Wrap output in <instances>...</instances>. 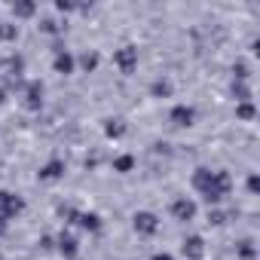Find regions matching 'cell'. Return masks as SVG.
Wrapping results in <instances>:
<instances>
[{"mask_svg": "<svg viewBox=\"0 0 260 260\" xmlns=\"http://www.w3.org/2000/svg\"><path fill=\"white\" fill-rule=\"evenodd\" d=\"M190 181H193V190L202 193V199H205L208 205H217V202L226 199L230 190H233V178H230V172H223V169H214V172H211V169L199 166Z\"/></svg>", "mask_w": 260, "mask_h": 260, "instance_id": "obj_1", "label": "cell"}, {"mask_svg": "<svg viewBox=\"0 0 260 260\" xmlns=\"http://www.w3.org/2000/svg\"><path fill=\"white\" fill-rule=\"evenodd\" d=\"M25 211V199L13 190H0V220H16Z\"/></svg>", "mask_w": 260, "mask_h": 260, "instance_id": "obj_2", "label": "cell"}, {"mask_svg": "<svg viewBox=\"0 0 260 260\" xmlns=\"http://www.w3.org/2000/svg\"><path fill=\"white\" fill-rule=\"evenodd\" d=\"M113 64L119 68V74H135V68H138V46H132V43L119 46L113 52Z\"/></svg>", "mask_w": 260, "mask_h": 260, "instance_id": "obj_3", "label": "cell"}, {"mask_svg": "<svg viewBox=\"0 0 260 260\" xmlns=\"http://www.w3.org/2000/svg\"><path fill=\"white\" fill-rule=\"evenodd\" d=\"M132 226H135L138 236H156L159 233V214H153V211H135Z\"/></svg>", "mask_w": 260, "mask_h": 260, "instance_id": "obj_4", "label": "cell"}, {"mask_svg": "<svg viewBox=\"0 0 260 260\" xmlns=\"http://www.w3.org/2000/svg\"><path fill=\"white\" fill-rule=\"evenodd\" d=\"M169 122H172L175 128H190V125L196 122V110H193L190 104H175L172 113H169Z\"/></svg>", "mask_w": 260, "mask_h": 260, "instance_id": "obj_5", "label": "cell"}, {"mask_svg": "<svg viewBox=\"0 0 260 260\" xmlns=\"http://www.w3.org/2000/svg\"><path fill=\"white\" fill-rule=\"evenodd\" d=\"M43 92H46L43 83H40V80H31V83L25 86V101H22L25 110H31V113L40 110V107H43Z\"/></svg>", "mask_w": 260, "mask_h": 260, "instance_id": "obj_6", "label": "cell"}, {"mask_svg": "<svg viewBox=\"0 0 260 260\" xmlns=\"http://www.w3.org/2000/svg\"><path fill=\"white\" fill-rule=\"evenodd\" d=\"M172 217H175V220H181V223L193 220V217H196V202H193V199H187V196H178V199L172 202Z\"/></svg>", "mask_w": 260, "mask_h": 260, "instance_id": "obj_7", "label": "cell"}, {"mask_svg": "<svg viewBox=\"0 0 260 260\" xmlns=\"http://www.w3.org/2000/svg\"><path fill=\"white\" fill-rule=\"evenodd\" d=\"M181 254L187 257V260H202L205 257V239L202 236H187L184 242H181Z\"/></svg>", "mask_w": 260, "mask_h": 260, "instance_id": "obj_8", "label": "cell"}, {"mask_svg": "<svg viewBox=\"0 0 260 260\" xmlns=\"http://www.w3.org/2000/svg\"><path fill=\"white\" fill-rule=\"evenodd\" d=\"M55 245H58V251H61V257H64V260H77V257H80V242H77V236H74V233H68V230H64V233L55 239Z\"/></svg>", "mask_w": 260, "mask_h": 260, "instance_id": "obj_9", "label": "cell"}, {"mask_svg": "<svg viewBox=\"0 0 260 260\" xmlns=\"http://www.w3.org/2000/svg\"><path fill=\"white\" fill-rule=\"evenodd\" d=\"M64 172H68L64 159H58V156H55V159H49V162H46V166H43V169L37 172V178H40V181H49V184H52V181H61V178H64Z\"/></svg>", "mask_w": 260, "mask_h": 260, "instance_id": "obj_10", "label": "cell"}, {"mask_svg": "<svg viewBox=\"0 0 260 260\" xmlns=\"http://www.w3.org/2000/svg\"><path fill=\"white\" fill-rule=\"evenodd\" d=\"M125 132H128V122L122 116H107L104 119V138L119 141V138H125Z\"/></svg>", "mask_w": 260, "mask_h": 260, "instance_id": "obj_11", "label": "cell"}, {"mask_svg": "<svg viewBox=\"0 0 260 260\" xmlns=\"http://www.w3.org/2000/svg\"><path fill=\"white\" fill-rule=\"evenodd\" d=\"M52 68H55V74L68 77V74H74V71H77V58H74L68 49H61V52H55V61H52Z\"/></svg>", "mask_w": 260, "mask_h": 260, "instance_id": "obj_12", "label": "cell"}, {"mask_svg": "<svg viewBox=\"0 0 260 260\" xmlns=\"http://www.w3.org/2000/svg\"><path fill=\"white\" fill-rule=\"evenodd\" d=\"M172 92H175V83H172L169 77H156V80L150 83V95H153V98H172Z\"/></svg>", "mask_w": 260, "mask_h": 260, "instance_id": "obj_13", "label": "cell"}, {"mask_svg": "<svg viewBox=\"0 0 260 260\" xmlns=\"http://www.w3.org/2000/svg\"><path fill=\"white\" fill-rule=\"evenodd\" d=\"M77 223H80L86 233H98V230L104 226V223H101V214H95V211H80Z\"/></svg>", "mask_w": 260, "mask_h": 260, "instance_id": "obj_14", "label": "cell"}, {"mask_svg": "<svg viewBox=\"0 0 260 260\" xmlns=\"http://www.w3.org/2000/svg\"><path fill=\"white\" fill-rule=\"evenodd\" d=\"M10 13L16 19H31V16H37V4H31V0H16V4H10Z\"/></svg>", "mask_w": 260, "mask_h": 260, "instance_id": "obj_15", "label": "cell"}, {"mask_svg": "<svg viewBox=\"0 0 260 260\" xmlns=\"http://www.w3.org/2000/svg\"><path fill=\"white\" fill-rule=\"evenodd\" d=\"M37 28H40L43 34H52V37H58V34H64V28H68V25H61V22H58V19H52V16H43Z\"/></svg>", "mask_w": 260, "mask_h": 260, "instance_id": "obj_16", "label": "cell"}, {"mask_svg": "<svg viewBox=\"0 0 260 260\" xmlns=\"http://www.w3.org/2000/svg\"><path fill=\"white\" fill-rule=\"evenodd\" d=\"M77 64H80V68H83L86 74H92V71H95V68L101 64V55H98L95 49H86V52H83V55L77 58Z\"/></svg>", "mask_w": 260, "mask_h": 260, "instance_id": "obj_17", "label": "cell"}, {"mask_svg": "<svg viewBox=\"0 0 260 260\" xmlns=\"http://www.w3.org/2000/svg\"><path fill=\"white\" fill-rule=\"evenodd\" d=\"M236 254H239V260H257V245H254V239L239 242V245H236Z\"/></svg>", "mask_w": 260, "mask_h": 260, "instance_id": "obj_18", "label": "cell"}, {"mask_svg": "<svg viewBox=\"0 0 260 260\" xmlns=\"http://www.w3.org/2000/svg\"><path fill=\"white\" fill-rule=\"evenodd\" d=\"M132 169H135V156L132 153H122V156L113 159V172H119V175H128Z\"/></svg>", "mask_w": 260, "mask_h": 260, "instance_id": "obj_19", "label": "cell"}, {"mask_svg": "<svg viewBox=\"0 0 260 260\" xmlns=\"http://www.w3.org/2000/svg\"><path fill=\"white\" fill-rule=\"evenodd\" d=\"M0 40H4V43H16L19 40V25L16 22H0Z\"/></svg>", "mask_w": 260, "mask_h": 260, "instance_id": "obj_20", "label": "cell"}, {"mask_svg": "<svg viewBox=\"0 0 260 260\" xmlns=\"http://www.w3.org/2000/svg\"><path fill=\"white\" fill-rule=\"evenodd\" d=\"M233 95H236V101H239V104H242V101H251V86H248V83L233 80Z\"/></svg>", "mask_w": 260, "mask_h": 260, "instance_id": "obj_21", "label": "cell"}, {"mask_svg": "<svg viewBox=\"0 0 260 260\" xmlns=\"http://www.w3.org/2000/svg\"><path fill=\"white\" fill-rule=\"evenodd\" d=\"M236 116H239V119H245V122H248V119H254V116H257V107H254V104H251V101H242V104H239V107H236Z\"/></svg>", "mask_w": 260, "mask_h": 260, "instance_id": "obj_22", "label": "cell"}, {"mask_svg": "<svg viewBox=\"0 0 260 260\" xmlns=\"http://www.w3.org/2000/svg\"><path fill=\"white\" fill-rule=\"evenodd\" d=\"M58 217H61L64 223H77V217H80V211H77L74 205H58Z\"/></svg>", "mask_w": 260, "mask_h": 260, "instance_id": "obj_23", "label": "cell"}, {"mask_svg": "<svg viewBox=\"0 0 260 260\" xmlns=\"http://www.w3.org/2000/svg\"><path fill=\"white\" fill-rule=\"evenodd\" d=\"M208 223L211 226H220V223H226V214L217 211V208H208Z\"/></svg>", "mask_w": 260, "mask_h": 260, "instance_id": "obj_24", "label": "cell"}, {"mask_svg": "<svg viewBox=\"0 0 260 260\" xmlns=\"http://www.w3.org/2000/svg\"><path fill=\"white\" fill-rule=\"evenodd\" d=\"M233 74H236V80H239V83H245V80L251 77V71H248V64H245V61H239V64L233 68Z\"/></svg>", "mask_w": 260, "mask_h": 260, "instance_id": "obj_25", "label": "cell"}, {"mask_svg": "<svg viewBox=\"0 0 260 260\" xmlns=\"http://www.w3.org/2000/svg\"><path fill=\"white\" fill-rule=\"evenodd\" d=\"M55 10H58V13H74L77 4H71V0H55Z\"/></svg>", "mask_w": 260, "mask_h": 260, "instance_id": "obj_26", "label": "cell"}, {"mask_svg": "<svg viewBox=\"0 0 260 260\" xmlns=\"http://www.w3.org/2000/svg\"><path fill=\"white\" fill-rule=\"evenodd\" d=\"M40 248H43V251L55 248V239H52V236H40Z\"/></svg>", "mask_w": 260, "mask_h": 260, "instance_id": "obj_27", "label": "cell"}, {"mask_svg": "<svg viewBox=\"0 0 260 260\" xmlns=\"http://www.w3.org/2000/svg\"><path fill=\"white\" fill-rule=\"evenodd\" d=\"M248 190H251V193H257V190H260V178H257V175H251V178H248Z\"/></svg>", "mask_w": 260, "mask_h": 260, "instance_id": "obj_28", "label": "cell"}, {"mask_svg": "<svg viewBox=\"0 0 260 260\" xmlns=\"http://www.w3.org/2000/svg\"><path fill=\"white\" fill-rule=\"evenodd\" d=\"M153 260H175V257L169 251H159V254H153Z\"/></svg>", "mask_w": 260, "mask_h": 260, "instance_id": "obj_29", "label": "cell"}, {"mask_svg": "<svg viewBox=\"0 0 260 260\" xmlns=\"http://www.w3.org/2000/svg\"><path fill=\"white\" fill-rule=\"evenodd\" d=\"M7 233V220H0V236H4Z\"/></svg>", "mask_w": 260, "mask_h": 260, "instance_id": "obj_30", "label": "cell"}, {"mask_svg": "<svg viewBox=\"0 0 260 260\" xmlns=\"http://www.w3.org/2000/svg\"><path fill=\"white\" fill-rule=\"evenodd\" d=\"M4 101H7V92H4V89H0V104H4Z\"/></svg>", "mask_w": 260, "mask_h": 260, "instance_id": "obj_31", "label": "cell"}]
</instances>
